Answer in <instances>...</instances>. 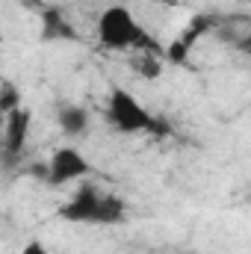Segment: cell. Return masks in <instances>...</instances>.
I'll list each match as a JSON object with an SVG mask.
<instances>
[{"label": "cell", "instance_id": "obj_5", "mask_svg": "<svg viewBox=\"0 0 251 254\" xmlns=\"http://www.w3.org/2000/svg\"><path fill=\"white\" fill-rule=\"evenodd\" d=\"M89 172H92L89 160H86L77 148H71V145L57 148V151L51 154V160H48V184H51V187H65V184H71V181L89 175Z\"/></svg>", "mask_w": 251, "mask_h": 254}, {"label": "cell", "instance_id": "obj_9", "mask_svg": "<svg viewBox=\"0 0 251 254\" xmlns=\"http://www.w3.org/2000/svg\"><path fill=\"white\" fill-rule=\"evenodd\" d=\"M21 107H24L21 89H18L12 80H3V83H0V113L9 116V113H15V110H21Z\"/></svg>", "mask_w": 251, "mask_h": 254}, {"label": "cell", "instance_id": "obj_4", "mask_svg": "<svg viewBox=\"0 0 251 254\" xmlns=\"http://www.w3.org/2000/svg\"><path fill=\"white\" fill-rule=\"evenodd\" d=\"M3 163L6 169L15 166L21 157H24V145H27V136H30V125H33V113L30 107H21L9 116H3Z\"/></svg>", "mask_w": 251, "mask_h": 254}, {"label": "cell", "instance_id": "obj_1", "mask_svg": "<svg viewBox=\"0 0 251 254\" xmlns=\"http://www.w3.org/2000/svg\"><path fill=\"white\" fill-rule=\"evenodd\" d=\"M127 216L125 198L113 192H101L95 184H83L63 207L60 219L74 222V225H119Z\"/></svg>", "mask_w": 251, "mask_h": 254}, {"label": "cell", "instance_id": "obj_8", "mask_svg": "<svg viewBox=\"0 0 251 254\" xmlns=\"http://www.w3.org/2000/svg\"><path fill=\"white\" fill-rule=\"evenodd\" d=\"M130 68L136 74H142L145 80H157L160 77V68H163V57L160 54H151V51H136L130 57Z\"/></svg>", "mask_w": 251, "mask_h": 254}, {"label": "cell", "instance_id": "obj_7", "mask_svg": "<svg viewBox=\"0 0 251 254\" xmlns=\"http://www.w3.org/2000/svg\"><path fill=\"white\" fill-rule=\"evenodd\" d=\"M57 122L65 136H83L89 130V110L80 104H63L57 113Z\"/></svg>", "mask_w": 251, "mask_h": 254}, {"label": "cell", "instance_id": "obj_11", "mask_svg": "<svg viewBox=\"0 0 251 254\" xmlns=\"http://www.w3.org/2000/svg\"><path fill=\"white\" fill-rule=\"evenodd\" d=\"M234 48H237L240 54L251 57V36H240V39H234Z\"/></svg>", "mask_w": 251, "mask_h": 254}, {"label": "cell", "instance_id": "obj_10", "mask_svg": "<svg viewBox=\"0 0 251 254\" xmlns=\"http://www.w3.org/2000/svg\"><path fill=\"white\" fill-rule=\"evenodd\" d=\"M189 51H192V48H187L181 39H175V42L163 51V60H166V63H172V65H181L189 57Z\"/></svg>", "mask_w": 251, "mask_h": 254}, {"label": "cell", "instance_id": "obj_13", "mask_svg": "<svg viewBox=\"0 0 251 254\" xmlns=\"http://www.w3.org/2000/svg\"><path fill=\"white\" fill-rule=\"evenodd\" d=\"M246 3H251V0H246Z\"/></svg>", "mask_w": 251, "mask_h": 254}, {"label": "cell", "instance_id": "obj_6", "mask_svg": "<svg viewBox=\"0 0 251 254\" xmlns=\"http://www.w3.org/2000/svg\"><path fill=\"white\" fill-rule=\"evenodd\" d=\"M42 39L45 42H57V39H77V30L65 21L63 9L51 6L42 12Z\"/></svg>", "mask_w": 251, "mask_h": 254}, {"label": "cell", "instance_id": "obj_3", "mask_svg": "<svg viewBox=\"0 0 251 254\" xmlns=\"http://www.w3.org/2000/svg\"><path fill=\"white\" fill-rule=\"evenodd\" d=\"M107 122L119 133H148L157 125V119L139 104V98L127 89H119V86L107 98Z\"/></svg>", "mask_w": 251, "mask_h": 254}, {"label": "cell", "instance_id": "obj_2", "mask_svg": "<svg viewBox=\"0 0 251 254\" xmlns=\"http://www.w3.org/2000/svg\"><path fill=\"white\" fill-rule=\"evenodd\" d=\"M98 42L107 51H151V54H160L157 42L148 39L145 27L133 18V12L127 6H122V3L107 6L98 15Z\"/></svg>", "mask_w": 251, "mask_h": 254}, {"label": "cell", "instance_id": "obj_12", "mask_svg": "<svg viewBox=\"0 0 251 254\" xmlns=\"http://www.w3.org/2000/svg\"><path fill=\"white\" fill-rule=\"evenodd\" d=\"M21 254H51V252H48L42 243H36V240H33V243H27V246H24V252H21Z\"/></svg>", "mask_w": 251, "mask_h": 254}]
</instances>
